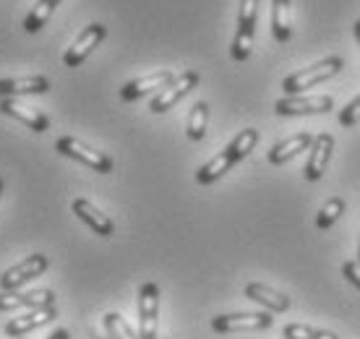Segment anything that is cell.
Returning <instances> with one entry per match:
<instances>
[{"label":"cell","instance_id":"cell-1","mask_svg":"<svg viewBox=\"0 0 360 339\" xmlns=\"http://www.w3.org/2000/svg\"><path fill=\"white\" fill-rule=\"evenodd\" d=\"M342 68H345L342 58L329 55V58L319 60L316 65H311V68H303V71H297V73H290L288 79L282 81V89L288 91L290 97H295V94H303L306 89H314L316 84H321V81L334 79V76L342 71Z\"/></svg>","mask_w":360,"mask_h":339},{"label":"cell","instance_id":"cell-2","mask_svg":"<svg viewBox=\"0 0 360 339\" xmlns=\"http://www.w3.org/2000/svg\"><path fill=\"white\" fill-rule=\"evenodd\" d=\"M256 16H259V0H240L238 29H235L233 47H230L233 60H248V55L253 50V37H256Z\"/></svg>","mask_w":360,"mask_h":339},{"label":"cell","instance_id":"cell-3","mask_svg":"<svg viewBox=\"0 0 360 339\" xmlns=\"http://www.w3.org/2000/svg\"><path fill=\"white\" fill-rule=\"evenodd\" d=\"M55 149L65 157H71V160L82 162L86 167H91L94 172H102V175H108L112 172V160H110L105 152H94L91 146L82 143L79 139H73V136H60L58 141H55Z\"/></svg>","mask_w":360,"mask_h":339},{"label":"cell","instance_id":"cell-4","mask_svg":"<svg viewBox=\"0 0 360 339\" xmlns=\"http://www.w3.org/2000/svg\"><path fill=\"white\" fill-rule=\"evenodd\" d=\"M160 319V287L157 282H144L139 290V339H157Z\"/></svg>","mask_w":360,"mask_h":339},{"label":"cell","instance_id":"cell-5","mask_svg":"<svg viewBox=\"0 0 360 339\" xmlns=\"http://www.w3.org/2000/svg\"><path fill=\"white\" fill-rule=\"evenodd\" d=\"M198 87V73L196 71H186L180 73V76H175L172 79V84H167L157 97L149 102V110L152 113H157V115H162V113H167L170 108H175L180 99L186 97V94H191V91Z\"/></svg>","mask_w":360,"mask_h":339},{"label":"cell","instance_id":"cell-6","mask_svg":"<svg viewBox=\"0 0 360 339\" xmlns=\"http://www.w3.org/2000/svg\"><path fill=\"white\" fill-rule=\"evenodd\" d=\"M274 319L269 311L262 313H225V316H217L212 319V329L219 334H230V331H262L269 329Z\"/></svg>","mask_w":360,"mask_h":339},{"label":"cell","instance_id":"cell-7","mask_svg":"<svg viewBox=\"0 0 360 339\" xmlns=\"http://www.w3.org/2000/svg\"><path fill=\"white\" fill-rule=\"evenodd\" d=\"M334 110V99L332 97H303V94H295V97H285L274 102V113L277 115H321V113H329Z\"/></svg>","mask_w":360,"mask_h":339},{"label":"cell","instance_id":"cell-8","mask_svg":"<svg viewBox=\"0 0 360 339\" xmlns=\"http://www.w3.org/2000/svg\"><path fill=\"white\" fill-rule=\"evenodd\" d=\"M45 269H47V256H45V253H32V256H27L21 264H16V267L8 269V271L0 277V290H3V293L18 290L24 282L39 277Z\"/></svg>","mask_w":360,"mask_h":339},{"label":"cell","instance_id":"cell-9","mask_svg":"<svg viewBox=\"0 0 360 339\" xmlns=\"http://www.w3.org/2000/svg\"><path fill=\"white\" fill-rule=\"evenodd\" d=\"M105 34H108V27L105 24H89V27L84 29L82 37L73 42L68 50H65L63 55V63L68 65V68H76V65H82L86 58H89V53L94 50V47L105 39Z\"/></svg>","mask_w":360,"mask_h":339},{"label":"cell","instance_id":"cell-10","mask_svg":"<svg viewBox=\"0 0 360 339\" xmlns=\"http://www.w3.org/2000/svg\"><path fill=\"white\" fill-rule=\"evenodd\" d=\"M172 76L170 71H157V73H149V76H141V79H134L128 81L126 87L120 89V99L123 102H136V99L146 97V94H152V91H162L167 84H172Z\"/></svg>","mask_w":360,"mask_h":339},{"label":"cell","instance_id":"cell-11","mask_svg":"<svg viewBox=\"0 0 360 339\" xmlns=\"http://www.w3.org/2000/svg\"><path fill=\"white\" fill-rule=\"evenodd\" d=\"M53 290H29V293H0V311L13 308H53Z\"/></svg>","mask_w":360,"mask_h":339},{"label":"cell","instance_id":"cell-12","mask_svg":"<svg viewBox=\"0 0 360 339\" xmlns=\"http://www.w3.org/2000/svg\"><path fill=\"white\" fill-rule=\"evenodd\" d=\"M332 152H334V139L329 134H319L311 143V154H308V162H306V178L311 183L316 180H321L324 175L326 165L332 160Z\"/></svg>","mask_w":360,"mask_h":339},{"label":"cell","instance_id":"cell-13","mask_svg":"<svg viewBox=\"0 0 360 339\" xmlns=\"http://www.w3.org/2000/svg\"><path fill=\"white\" fill-rule=\"evenodd\" d=\"M0 113L13 117V120H18V123L29 125L34 134H45L47 128H50V120H47L42 113H37V110L21 105V102H16V99H0Z\"/></svg>","mask_w":360,"mask_h":339},{"label":"cell","instance_id":"cell-14","mask_svg":"<svg viewBox=\"0 0 360 339\" xmlns=\"http://www.w3.org/2000/svg\"><path fill=\"white\" fill-rule=\"evenodd\" d=\"M73 215L79 217L84 224H89L91 230L97 232V235H102V238H110V235L115 232L112 219H110L108 215H102L97 206L91 204V201H86V198H76V201H73Z\"/></svg>","mask_w":360,"mask_h":339},{"label":"cell","instance_id":"cell-15","mask_svg":"<svg viewBox=\"0 0 360 339\" xmlns=\"http://www.w3.org/2000/svg\"><path fill=\"white\" fill-rule=\"evenodd\" d=\"M53 319H58V308H34L32 313H24V316H18V319H11L6 324V334L8 337H21V334H27L32 329H39V326H45L50 324Z\"/></svg>","mask_w":360,"mask_h":339},{"label":"cell","instance_id":"cell-16","mask_svg":"<svg viewBox=\"0 0 360 339\" xmlns=\"http://www.w3.org/2000/svg\"><path fill=\"white\" fill-rule=\"evenodd\" d=\"M245 298L253 300V303L264 305L269 313H285L290 308L288 295L277 293V290H271V287L262 285V282H248L245 285Z\"/></svg>","mask_w":360,"mask_h":339},{"label":"cell","instance_id":"cell-17","mask_svg":"<svg viewBox=\"0 0 360 339\" xmlns=\"http://www.w3.org/2000/svg\"><path fill=\"white\" fill-rule=\"evenodd\" d=\"M311 143H314V136L311 134L290 136V139H285V141H279L271 146L269 154H266V160H269L271 165H285V162H290L295 154L311 149Z\"/></svg>","mask_w":360,"mask_h":339},{"label":"cell","instance_id":"cell-18","mask_svg":"<svg viewBox=\"0 0 360 339\" xmlns=\"http://www.w3.org/2000/svg\"><path fill=\"white\" fill-rule=\"evenodd\" d=\"M50 91V81L45 76H24V79H3L0 81V97L8 94H45Z\"/></svg>","mask_w":360,"mask_h":339},{"label":"cell","instance_id":"cell-19","mask_svg":"<svg viewBox=\"0 0 360 339\" xmlns=\"http://www.w3.org/2000/svg\"><path fill=\"white\" fill-rule=\"evenodd\" d=\"M292 8L290 0H271V34L277 42H288L292 37Z\"/></svg>","mask_w":360,"mask_h":339},{"label":"cell","instance_id":"cell-20","mask_svg":"<svg viewBox=\"0 0 360 339\" xmlns=\"http://www.w3.org/2000/svg\"><path fill=\"white\" fill-rule=\"evenodd\" d=\"M233 165H235V160L230 157V152L225 149V152H219L217 157H212L207 165H201V167H198L196 180L201 183V186H209V183H214V180L222 178V175H225Z\"/></svg>","mask_w":360,"mask_h":339},{"label":"cell","instance_id":"cell-21","mask_svg":"<svg viewBox=\"0 0 360 339\" xmlns=\"http://www.w3.org/2000/svg\"><path fill=\"white\" fill-rule=\"evenodd\" d=\"M256 143H259V131L256 128H245V131H240L233 141L227 143V152H230V157L235 162H240L256 149Z\"/></svg>","mask_w":360,"mask_h":339},{"label":"cell","instance_id":"cell-22","mask_svg":"<svg viewBox=\"0 0 360 339\" xmlns=\"http://www.w3.org/2000/svg\"><path fill=\"white\" fill-rule=\"evenodd\" d=\"M55 6H60V0H37V6L32 8L27 18H24V29H27L29 34H37L39 29L47 24V18L53 16Z\"/></svg>","mask_w":360,"mask_h":339},{"label":"cell","instance_id":"cell-23","mask_svg":"<svg viewBox=\"0 0 360 339\" xmlns=\"http://www.w3.org/2000/svg\"><path fill=\"white\" fill-rule=\"evenodd\" d=\"M207 120H209V105L207 102H196L191 108L188 125H186V134H188L191 141H201L207 136Z\"/></svg>","mask_w":360,"mask_h":339},{"label":"cell","instance_id":"cell-24","mask_svg":"<svg viewBox=\"0 0 360 339\" xmlns=\"http://www.w3.org/2000/svg\"><path fill=\"white\" fill-rule=\"evenodd\" d=\"M282 337L285 339H340L334 331L314 329V326H306V324H288V326L282 329Z\"/></svg>","mask_w":360,"mask_h":339},{"label":"cell","instance_id":"cell-25","mask_svg":"<svg viewBox=\"0 0 360 339\" xmlns=\"http://www.w3.org/2000/svg\"><path fill=\"white\" fill-rule=\"evenodd\" d=\"M105 331L110 339H139V334L131 329V324L120 313H105Z\"/></svg>","mask_w":360,"mask_h":339},{"label":"cell","instance_id":"cell-26","mask_svg":"<svg viewBox=\"0 0 360 339\" xmlns=\"http://www.w3.org/2000/svg\"><path fill=\"white\" fill-rule=\"evenodd\" d=\"M345 215V201L342 198H329L326 201V206L319 212V217H316V227L319 230H329L340 217Z\"/></svg>","mask_w":360,"mask_h":339},{"label":"cell","instance_id":"cell-27","mask_svg":"<svg viewBox=\"0 0 360 339\" xmlns=\"http://www.w3.org/2000/svg\"><path fill=\"white\" fill-rule=\"evenodd\" d=\"M360 120V94L355 99H352L350 105L345 110H340V115H337V123L345 125V128H350V125H355Z\"/></svg>","mask_w":360,"mask_h":339},{"label":"cell","instance_id":"cell-28","mask_svg":"<svg viewBox=\"0 0 360 339\" xmlns=\"http://www.w3.org/2000/svg\"><path fill=\"white\" fill-rule=\"evenodd\" d=\"M342 274L347 277V282H350V285H355L360 290V264H358V261H345Z\"/></svg>","mask_w":360,"mask_h":339},{"label":"cell","instance_id":"cell-29","mask_svg":"<svg viewBox=\"0 0 360 339\" xmlns=\"http://www.w3.org/2000/svg\"><path fill=\"white\" fill-rule=\"evenodd\" d=\"M47 339H71V331L68 329H58V331H53Z\"/></svg>","mask_w":360,"mask_h":339},{"label":"cell","instance_id":"cell-30","mask_svg":"<svg viewBox=\"0 0 360 339\" xmlns=\"http://www.w3.org/2000/svg\"><path fill=\"white\" fill-rule=\"evenodd\" d=\"M355 39H358V45H360V18L355 21Z\"/></svg>","mask_w":360,"mask_h":339},{"label":"cell","instance_id":"cell-31","mask_svg":"<svg viewBox=\"0 0 360 339\" xmlns=\"http://www.w3.org/2000/svg\"><path fill=\"white\" fill-rule=\"evenodd\" d=\"M91 339H110V337H102V334H97V331H91Z\"/></svg>","mask_w":360,"mask_h":339},{"label":"cell","instance_id":"cell-32","mask_svg":"<svg viewBox=\"0 0 360 339\" xmlns=\"http://www.w3.org/2000/svg\"><path fill=\"white\" fill-rule=\"evenodd\" d=\"M358 264H360V245H358Z\"/></svg>","mask_w":360,"mask_h":339},{"label":"cell","instance_id":"cell-33","mask_svg":"<svg viewBox=\"0 0 360 339\" xmlns=\"http://www.w3.org/2000/svg\"><path fill=\"white\" fill-rule=\"evenodd\" d=\"M0 193H3V180H0Z\"/></svg>","mask_w":360,"mask_h":339}]
</instances>
